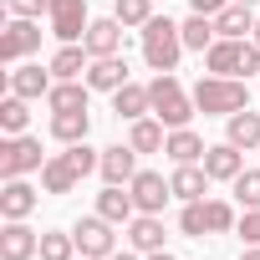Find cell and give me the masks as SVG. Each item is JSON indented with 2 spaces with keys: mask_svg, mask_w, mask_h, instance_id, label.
Listing matches in <instances>:
<instances>
[{
  "mask_svg": "<svg viewBox=\"0 0 260 260\" xmlns=\"http://www.w3.org/2000/svg\"><path fill=\"white\" fill-rule=\"evenodd\" d=\"M194 107L204 117H230V112H245L250 107V82L245 77H199L194 82Z\"/></svg>",
  "mask_w": 260,
  "mask_h": 260,
  "instance_id": "cell-1",
  "label": "cell"
},
{
  "mask_svg": "<svg viewBox=\"0 0 260 260\" xmlns=\"http://www.w3.org/2000/svg\"><path fill=\"white\" fill-rule=\"evenodd\" d=\"M138 36H143V61H148V72H179V56H184V31H179V21L153 16Z\"/></svg>",
  "mask_w": 260,
  "mask_h": 260,
  "instance_id": "cell-2",
  "label": "cell"
},
{
  "mask_svg": "<svg viewBox=\"0 0 260 260\" xmlns=\"http://www.w3.org/2000/svg\"><path fill=\"white\" fill-rule=\"evenodd\" d=\"M148 97H153V117H158L164 127H189V117L199 112V107H194V92H184V82H179L174 72H153Z\"/></svg>",
  "mask_w": 260,
  "mask_h": 260,
  "instance_id": "cell-3",
  "label": "cell"
},
{
  "mask_svg": "<svg viewBox=\"0 0 260 260\" xmlns=\"http://www.w3.org/2000/svg\"><path fill=\"white\" fill-rule=\"evenodd\" d=\"M204 72L209 77H255L260 72V46H255V36H245V41H230V36H219L209 51H204Z\"/></svg>",
  "mask_w": 260,
  "mask_h": 260,
  "instance_id": "cell-4",
  "label": "cell"
},
{
  "mask_svg": "<svg viewBox=\"0 0 260 260\" xmlns=\"http://www.w3.org/2000/svg\"><path fill=\"white\" fill-rule=\"evenodd\" d=\"M235 204L230 199H194V204H184L179 209V230L189 235V240H204V235H224V230H235Z\"/></svg>",
  "mask_w": 260,
  "mask_h": 260,
  "instance_id": "cell-5",
  "label": "cell"
},
{
  "mask_svg": "<svg viewBox=\"0 0 260 260\" xmlns=\"http://www.w3.org/2000/svg\"><path fill=\"white\" fill-rule=\"evenodd\" d=\"M46 158H41V138L31 133H16L0 143V179H26V174H41Z\"/></svg>",
  "mask_w": 260,
  "mask_h": 260,
  "instance_id": "cell-6",
  "label": "cell"
},
{
  "mask_svg": "<svg viewBox=\"0 0 260 260\" xmlns=\"http://www.w3.org/2000/svg\"><path fill=\"white\" fill-rule=\"evenodd\" d=\"M41 51V21H26V16H11L6 31H0V61L6 67H21L26 56Z\"/></svg>",
  "mask_w": 260,
  "mask_h": 260,
  "instance_id": "cell-7",
  "label": "cell"
},
{
  "mask_svg": "<svg viewBox=\"0 0 260 260\" xmlns=\"http://www.w3.org/2000/svg\"><path fill=\"white\" fill-rule=\"evenodd\" d=\"M117 224L112 219H102V214H82L77 224H72V235H77V250L87 255V260H107L112 250H117V235H112Z\"/></svg>",
  "mask_w": 260,
  "mask_h": 260,
  "instance_id": "cell-8",
  "label": "cell"
},
{
  "mask_svg": "<svg viewBox=\"0 0 260 260\" xmlns=\"http://www.w3.org/2000/svg\"><path fill=\"white\" fill-rule=\"evenodd\" d=\"M46 21H51V36L61 41V46H72V41H82L87 36V0H51V11H46Z\"/></svg>",
  "mask_w": 260,
  "mask_h": 260,
  "instance_id": "cell-9",
  "label": "cell"
},
{
  "mask_svg": "<svg viewBox=\"0 0 260 260\" xmlns=\"http://www.w3.org/2000/svg\"><path fill=\"white\" fill-rule=\"evenodd\" d=\"M51 87H56V72H51V67H41V61H21V67H11V72H6V92H16V97H26V102L46 97Z\"/></svg>",
  "mask_w": 260,
  "mask_h": 260,
  "instance_id": "cell-10",
  "label": "cell"
},
{
  "mask_svg": "<svg viewBox=\"0 0 260 260\" xmlns=\"http://www.w3.org/2000/svg\"><path fill=\"white\" fill-rule=\"evenodd\" d=\"M127 194H133L138 214H164V204L174 199L169 179H164V174H153V169H138V174H133V184H127Z\"/></svg>",
  "mask_w": 260,
  "mask_h": 260,
  "instance_id": "cell-11",
  "label": "cell"
},
{
  "mask_svg": "<svg viewBox=\"0 0 260 260\" xmlns=\"http://www.w3.org/2000/svg\"><path fill=\"white\" fill-rule=\"evenodd\" d=\"M204 174L219 179V184H235V179L245 174V148H235L230 138H224V143H209V148H204Z\"/></svg>",
  "mask_w": 260,
  "mask_h": 260,
  "instance_id": "cell-12",
  "label": "cell"
},
{
  "mask_svg": "<svg viewBox=\"0 0 260 260\" xmlns=\"http://www.w3.org/2000/svg\"><path fill=\"white\" fill-rule=\"evenodd\" d=\"M31 255H41V235L26 219H6V230H0V260H31Z\"/></svg>",
  "mask_w": 260,
  "mask_h": 260,
  "instance_id": "cell-13",
  "label": "cell"
},
{
  "mask_svg": "<svg viewBox=\"0 0 260 260\" xmlns=\"http://www.w3.org/2000/svg\"><path fill=\"white\" fill-rule=\"evenodd\" d=\"M97 174H102V184H133V174H138V148H133V143H112V148H102Z\"/></svg>",
  "mask_w": 260,
  "mask_h": 260,
  "instance_id": "cell-14",
  "label": "cell"
},
{
  "mask_svg": "<svg viewBox=\"0 0 260 260\" xmlns=\"http://www.w3.org/2000/svg\"><path fill=\"white\" fill-rule=\"evenodd\" d=\"M122 36H127V26H122L117 16H102V21H92V26H87L82 46H87L92 56H117V51H122Z\"/></svg>",
  "mask_w": 260,
  "mask_h": 260,
  "instance_id": "cell-15",
  "label": "cell"
},
{
  "mask_svg": "<svg viewBox=\"0 0 260 260\" xmlns=\"http://www.w3.org/2000/svg\"><path fill=\"white\" fill-rule=\"evenodd\" d=\"M82 179H87V174L77 169V158H72V153H51V158H46V169H41V189H46V194H72Z\"/></svg>",
  "mask_w": 260,
  "mask_h": 260,
  "instance_id": "cell-16",
  "label": "cell"
},
{
  "mask_svg": "<svg viewBox=\"0 0 260 260\" xmlns=\"http://www.w3.org/2000/svg\"><path fill=\"white\" fill-rule=\"evenodd\" d=\"M169 189H174V199H184V204L204 199V194H209V174H204V164H174Z\"/></svg>",
  "mask_w": 260,
  "mask_h": 260,
  "instance_id": "cell-17",
  "label": "cell"
},
{
  "mask_svg": "<svg viewBox=\"0 0 260 260\" xmlns=\"http://www.w3.org/2000/svg\"><path fill=\"white\" fill-rule=\"evenodd\" d=\"M36 204H41V189H31L26 179H6V189H0V214L6 219H26Z\"/></svg>",
  "mask_w": 260,
  "mask_h": 260,
  "instance_id": "cell-18",
  "label": "cell"
},
{
  "mask_svg": "<svg viewBox=\"0 0 260 260\" xmlns=\"http://www.w3.org/2000/svg\"><path fill=\"white\" fill-rule=\"evenodd\" d=\"M127 250H138V255L164 250V214H133V224H127Z\"/></svg>",
  "mask_w": 260,
  "mask_h": 260,
  "instance_id": "cell-19",
  "label": "cell"
},
{
  "mask_svg": "<svg viewBox=\"0 0 260 260\" xmlns=\"http://www.w3.org/2000/svg\"><path fill=\"white\" fill-rule=\"evenodd\" d=\"M92 92H117L122 82H127V61L122 56H92V67H87V77H82Z\"/></svg>",
  "mask_w": 260,
  "mask_h": 260,
  "instance_id": "cell-20",
  "label": "cell"
},
{
  "mask_svg": "<svg viewBox=\"0 0 260 260\" xmlns=\"http://www.w3.org/2000/svg\"><path fill=\"white\" fill-rule=\"evenodd\" d=\"M97 214L112 219V224H133L138 204H133V194H127V184H107V189L97 194Z\"/></svg>",
  "mask_w": 260,
  "mask_h": 260,
  "instance_id": "cell-21",
  "label": "cell"
},
{
  "mask_svg": "<svg viewBox=\"0 0 260 260\" xmlns=\"http://www.w3.org/2000/svg\"><path fill=\"white\" fill-rule=\"evenodd\" d=\"M204 138L194 133V127H169V143H164V153H169V164H204Z\"/></svg>",
  "mask_w": 260,
  "mask_h": 260,
  "instance_id": "cell-22",
  "label": "cell"
},
{
  "mask_svg": "<svg viewBox=\"0 0 260 260\" xmlns=\"http://www.w3.org/2000/svg\"><path fill=\"white\" fill-rule=\"evenodd\" d=\"M112 112H117V117H127V122L148 117V112H153V97H148V87H138V82H122V87L112 92Z\"/></svg>",
  "mask_w": 260,
  "mask_h": 260,
  "instance_id": "cell-23",
  "label": "cell"
},
{
  "mask_svg": "<svg viewBox=\"0 0 260 260\" xmlns=\"http://www.w3.org/2000/svg\"><path fill=\"white\" fill-rule=\"evenodd\" d=\"M224 138H230L235 148H245V153H250V148L260 153V112H250V107H245V112H230V117H224Z\"/></svg>",
  "mask_w": 260,
  "mask_h": 260,
  "instance_id": "cell-24",
  "label": "cell"
},
{
  "mask_svg": "<svg viewBox=\"0 0 260 260\" xmlns=\"http://www.w3.org/2000/svg\"><path fill=\"white\" fill-rule=\"evenodd\" d=\"M46 67L56 72V82H77V77H87V67H92V51H87L82 41H72V46H61V51H56Z\"/></svg>",
  "mask_w": 260,
  "mask_h": 260,
  "instance_id": "cell-25",
  "label": "cell"
},
{
  "mask_svg": "<svg viewBox=\"0 0 260 260\" xmlns=\"http://www.w3.org/2000/svg\"><path fill=\"white\" fill-rule=\"evenodd\" d=\"M127 143H133L138 153H164L169 127H164L158 117H138V122H127Z\"/></svg>",
  "mask_w": 260,
  "mask_h": 260,
  "instance_id": "cell-26",
  "label": "cell"
},
{
  "mask_svg": "<svg viewBox=\"0 0 260 260\" xmlns=\"http://www.w3.org/2000/svg\"><path fill=\"white\" fill-rule=\"evenodd\" d=\"M214 31H219V36H230V41H245V36H255V16H250V6L230 0V6L214 16Z\"/></svg>",
  "mask_w": 260,
  "mask_h": 260,
  "instance_id": "cell-27",
  "label": "cell"
},
{
  "mask_svg": "<svg viewBox=\"0 0 260 260\" xmlns=\"http://www.w3.org/2000/svg\"><path fill=\"white\" fill-rule=\"evenodd\" d=\"M87 97H92L87 82H56V87L46 92V107H51V112H87Z\"/></svg>",
  "mask_w": 260,
  "mask_h": 260,
  "instance_id": "cell-28",
  "label": "cell"
},
{
  "mask_svg": "<svg viewBox=\"0 0 260 260\" xmlns=\"http://www.w3.org/2000/svg\"><path fill=\"white\" fill-rule=\"evenodd\" d=\"M92 112H51V138L56 143H87Z\"/></svg>",
  "mask_w": 260,
  "mask_h": 260,
  "instance_id": "cell-29",
  "label": "cell"
},
{
  "mask_svg": "<svg viewBox=\"0 0 260 260\" xmlns=\"http://www.w3.org/2000/svg\"><path fill=\"white\" fill-rule=\"evenodd\" d=\"M179 31H184V51H209V46L219 41V31H214V16H189Z\"/></svg>",
  "mask_w": 260,
  "mask_h": 260,
  "instance_id": "cell-30",
  "label": "cell"
},
{
  "mask_svg": "<svg viewBox=\"0 0 260 260\" xmlns=\"http://www.w3.org/2000/svg\"><path fill=\"white\" fill-rule=\"evenodd\" d=\"M26 122H31V107H26V97L6 92V102H0V127H6V138L26 133Z\"/></svg>",
  "mask_w": 260,
  "mask_h": 260,
  "instance_id": "cell-31",
  "label": "cell"
},
{
  "mask_svg": "<svg viewBox=\"0 0 260 260\" xmlns=\"http://www.w3.org/2000/svg\"><path fill=\"white\" fill-rule=\"evenodd\" d=\"M41 260H77V235L72 230H46L41 235Z\"/></svg>",
  "mask_w": 260,
  "mask_h": 260,
  "instance_id": "cell-32",
  "label": "cell"
},
{
  "mask_svg": "<svg viewBox=\"0 0 260 260\" xmlns=\"http://www.w3.org/2000/svg\"><path fill=\"white\" fill-rule=\"evenodd\" d=\"M112 16H117L127 31H133V26L143 31V26L153 21V0H112Z\"/></svg>",
  "mask_w": 260,
  "mask_h": 260,
  "instance_id": "cell-33",
  "label": "cell"
},
{
  "mask_svg": "<svg viewBox=\"0 0 260 260\" xmlns=\"http://www.w3.org/2000/svg\"><path fill=\"white\" fill-rule=\"evenodd\" d=\"M230 189H235V204L240 209H260V169H245Z\"/></svg>",
  "mask_w": 260,
  "mask_h": 260,
  "instance_id": "cell-34",
  "label": "cell"
},
{
  "mask_svg": "<svg viewBox=\"0 0 260 260\" xmlns=\"http://www.w3.org/2000/svg\"><path fill=\"white\" fill-rule=\"evenodd\" d=\"M235 235H240L245 245H260V209H245V214L235 219Z\"/></svg>",
  "mask_w": 260,
  "mask_h": 260,
  "instance_id": "cell-35",
  "label": "cell"
},
{
  "mask_svg": "<svg viewBox=\"0 0 260 260\" xmlns=\"http://www.w3.org/2000/svg\"><path fill=\"white\" fill-rule=\"evenodd\" d=\"M11 6V16H26V21H41L46 11H51V0H6Z\"/></svg>",
  "mask_w": 260,
  "mask_h": 260,
  "instance_id": "cell-36",
  "label": "cell"
},
{
  "mask_svg": "<svg viewBox=\"0 0 260 260\" xmlns=\"http://www.w3.org/2000/svg\"><path fill=\"white\" fill-rule=\"evenodd\" d=\"M189 6H194V16H219L230 0H189Z\"/></svg>",
  "mask_w": 260,
  "mask_h": 260,
  "instance_id": "cell-37",
  "label": "cell"
},
{
  "mask_svg": "<svg viewBox=\"0 0 260 260\" xmlns=\"http://www.w3.org/2000/svg\"><path fill=\"white\" fill-rule=\"evenodd\" d=\"M107 260H138V250H112Z\"/></svg>",
  "mask_w": 260,
  "mask_h": 260,
  "instance_id": "cell-38",
  "label": "cell"
},
{
  "mask_svg": "<svg viewBox=\"0 0 260 260\" xmlns=\"http://www.w3.org/2000/svg\"><path fill=\"white\" fill-rule=\"evenodd\" d=\"M143 260H179L174 250H153V255H143Z\"/></svg>",
  "mask_w": 260,
  "mask_h": 260,
  "instance_id": "cell-39",
  "label": "cell"
},
{
  "mask_svg": "<svg viewBox=\"0 0 260 260\" xmlns=\"http://www.w3.org/2000/svg\"><path fill=\"white\" fill-rule=\"evenodd\" d=\"M240 260H260V245H245V250H240Z\"/></svg>",
  "mask_w": 260,
  "mask_h": 260,
  "instance_id": "cell-40",
  "label": "cell"
},
{
  "mask_svg": "<svg viewBox=\"0 0 260 260\" xmlns=\"http://www.w3.org/2000/svg\"><path fill=\"white\" fill-rule=\"evenodd\" d=\"M255 46H260V21H255Z\"/></svg>",
  "mask_w": 260,
  "mask_h": 260,
  "instance_id": "cell-41",
  "label": "cell"
},
{
  "mask_svg": "<svg viewBox=\"0 0 260 260\" xmlns=\"http://www.w3.org/2000/svg\"><path fill=\"white\" fill-rule=\"evenodd\" d=\"M240 6H255V0H240Z\"/></svg>",
  "mask_w": 260,
  "mask_h": 260,
  "instance_id": "cell-42",
  "label": "cell"
},
{
  "mask_svg": "<svg viewBox=\"0 0 260 260\" xmlns=\"http://www.w3.org/2000/svg\"><path fill=\"white\" fill-rule=\"evenodd\" d=\"M82 260H87V255H82Z\"/></svg>",
  "mask_w": 260,
  "mask_h": 260,
  "instance_id": "cell-43",
  "label": "cell"
}]
</instances>
